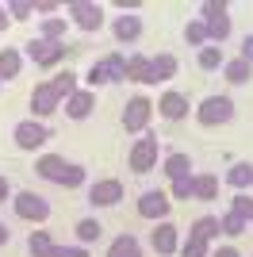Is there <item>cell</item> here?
Segmentation results:
<instances>
[{"label": "cell", "instance_id": "obj_1", "mask_svg": "<svg viewBox=\"0 0 253 257\" xmlns=\"http://www.w3.org/2000/svg\"><path fill=\"white\" fill-rule=\"evenodd\" d=\"M161 139L154 135V131H146V135H138L135 142H131V150H126V165L135 173H154L161 165Z\"/></svg>", "mask_w": 253, "mask_h": 257}, {"label": "cell", "instance_id": "obj_2", "mask_svg": "<svg viewBox=\"0 0 253 257\" xmlns=\"http://www.w3.org/2000/svg\"><path fill=\"white\" fill-rule=\"evenodd\" d=\"M65 20H69V27L92 35L107 23V8L96 4V0H69V4H65Z\"/></svg>", "mask_w": 253, "mask_h": 257}, {"label": "cell", "instance_id": "obj_3", "mask_svg": "<svg viewBox=\"0 0 253 257\" xmlns=\"http://www.w3.org/2000/svg\"><path fill=\"white\" fill-rule=\"evenodd\" d=\"M200 20H203V27H207V43L211 46H222L230 39V4H222V0H203Z\"/></svg>", "mask_w": 253, "mask_h": 257}, {"label": "cell", "instance_id": "obj_4", "mask_svg": "<svg viewBox=\"0 0 253 257\" xmlns=\"http://www.w3.org/2000/svg\"><path fill=\"white\" fill-rule=\"evenodd\" d=\"M192 115H196L200 127H226V123L234 119V100L226 96V92H219V96H203L200 104L192 107Z\"/></svg>", "mask_w": 253, "mask_h": 257}, {"label": "cell", "instance_id": "obj_5", "mask_svg": "<svg viewBox=\"0 0 253 257\" xmlns=\"http://www.w3.org/2000/svg\"><path fill=\"white\" fill-rule=\"evenodd\" d=\"M12 211H16V219H23V223L42 226L46 219H50V200L39 196L35 188H20V192L12 196Z\"/></svg>", "mask_w": 253, "mask_h": 257}, {"label": "cell", "instance_id": "obj_6", "mask_svg": "<svg viewBox=\"0 0 253 257\" xmlns=\"http://www.w3.org/2000/svg\"><path fill=\"white\" fill-rule=\"evenodd\" d=\"M150 119H154V100L150 96H131L123 104V111H119V123H123L126 135H146L150 131Z\"/></svg>", "mask_w": 253, "mask_h": 257}, {"label": "cell", "instance_id": "obj_7", "mask_svg": "<svg viewBox=\"0 0 253 257\" xmlns=\"http://www.w3.org/2000/svg\"><path fill=\"white\" fill-rule=\"evenodd\" d=\"M65 50H69L65 43H46V39H39V35L23 43V58H27V62H35L39 69H62Z\"/></svg>", "mask_w": 253, "mask_h": 257}, {"label": "cell", "instance_id": "obj_8", "mask_svg": "<svg viewBox=\"0 0 253 257\" xmlns=\"http://www.w3.org/2000/svg\"><path fill=\"white\" fill-rule=\"evenodd\" d=\"M12 142H16V150L23 154H39L46 142H50V127L42 123V119H20L16 127H12Z\"/></svg>", "mask_w": 253, "mask_h": 257}, {"label": "cell", "instance_id": "obj_9", "mask_svg": "<svg viewBox=\"0 0 253 257\" xmlns=\"http://www.w3.org/2000/svg\"><path fill=\"white\" fill-rule=\"evenodd\" d=\"M138 215L142 219H150V223H165L169 211H173V200H169V192H161V188H146V192L138 196Z\"/></svg>", "mask_w": 253, "mask_h": 257}, {"label": "cell", "instance_id": "obj_10", "mask_svg": "<svg viewBox=\"0 0 253 257\" xmlns=\"http://www.w3.org/2000/svg\"><path fill=\"white\" fill-rule=\"evenodd\" d=\"M150 249H154L158 257H177V249H180V226L173 223V219L154 223V230H150Z\"/></svg>", "mask_w": 253, "mask_h": 257}, {"label": "cell", "instance_id": "obj_11", "mask_svg": "<svg viewBox=\"0 0 253 257\" xmlns=\"http://www.w3.org/2000/svg\"><path fill=\"white\" fill-rule=\"evenodd\" d=\"M54 111H62V96L54 92L50 81H39V85L31 88V119H42V123H46Z\"/></svg>", "mask_w": 253, "mask_h": 257}, {"label": "cell", "instance_id": "obj_12", "mask_svg": "<svg viewBox=\"0 0 253 257\" xmlns=\"http://www.w3.org/2000/svg\"><path fill=\"white\" fill-rule=\"evenodd\" d=\"M84 192H88V204L92 207H115L119 200H123V181H119V177H100V181H92Z\"/></svg>", "mask_w": 253, "mask_h": 257}, {"label": "cell", "instance_id": "obj_13", "mask_svg": "<svg viewBox=\"0 0 253 257\" xmlns=\"http://www.w3.org/2000/svg\"><path fill=\"white\" fill-rule=\"evenodd\" d=\"M154 107H158V115L169 119V123H180V119H188V111H192L188 96H184V92H177V88H165Z\"/></svg>", "mask_w": 253, "mask_h": 257}, {"label": "cell", "instance_id": "obj_14", "mask_svg": "<svg viewBox=\"0 0 253 257\" xmlns=\"http://www.w3.org/2000/svg\"><path fill=\"white\" fill-rule=\"evenodd\" d=\"M111 39H115L119 46H135L138 39H142V16H135V12H119L115 20H111Z\"/></svg>", "mask_w": 253, "mask_h": 257}, {"label": "cell", "instance_id": "obj_15", "mask_svg": "<svg viewBox=\"0 0 253 257\" xmlns=\"http://www.w3.org/2000/svg\"><path fill=\"white\" fill-rule=\"evenodd\" d=\"M180 73V58L177 54H150V85H165V81H173V77Z\"/></svg>", "mask_w": 253, "mask_h": 257}, {"label": "cell", "instance_id": "obj_16", "mask_svg": "<svg viewBox=\"0 0 253 257\" xmlns=\"http://www.w3.org/2000/svg\"><path fill=\"white\" fill-rule=\"evenodd\" d=\"M62 111H65V119H73V123L88 119V115L96 111V92H92V88H84V85H81V88L73 92V96H69V100L62 104Z\"/></svg>", "mask_w": 253, "mask_h": 257}, {"label": "cell", "instance_id": "obj_17", "mask_svg": "<svg viewBox=\"0 0 253 257\" xmlns=\"http://www.w3.org/2000/svg\"><path fill=\"white\" fill-rule=\"evenodd\" d=\"M65 169H69V161H65L62 154H39V158H35V173L50 184H62Z\"/></svg>", "mask_w": 253, "mask_h": 257}, {"label": "cell", "instance_id": "obj_18", "mask_svg": "<svg viewBox=\"0 0 253 257\" xmlns=\"http://www.w3.org/2000/svg\"><path fill=\"white\" fill-rule=\"evenodd\" d=\"M192 169H196V165H192V158H188L184 150H173V154H165V158H161V173L169 177V184L192 177Z\"/></svg>", "mask_w": 253, "mask_h": 257}, {"label": "cell", "instance_id": "obj_19", "mask_svg": "<svg viewBox=\"0 0 253 257\" xmlns=\"http://www.w3.org/2000/svg\"><path fill=\"white\" fill-rule=\"evenodd\" d=\"M23 62H27V58H23L20 46H4V50H0V81H4V85L16 81V77L23 73Z\"/></svg>", "mask_w": 253, "mask_h": 257}, {"label": "cell", "instance_id": "obj_20", "mask_svg": "<svg viewBox=\"0 0 253 257\" xmlns=\"http://www.w3.org/2000/svg\"><path fill=\"white\" fill-rule=\"evenodd\" d=\"M222 184H226V188H234V192L253 188V161H234L230 169H226V177H222Z\"/></svg>", "mask_w": 253, "mask_h": 257}, {"label": "cell", "instance_id": "obj_21", "mask_svg": "<svg viewBox=\"0 0 253 257\" xmlns=\"http://www.w3.org/2000/svg\"><path fill=\"white\" fill-rule=\"evenodd\" d=\"M50 85H54V92H58V96H62V104H65V100H69L77 88H81V73L65 65V69H58V73L50 77Z\"/></svg>", "mask_w": 253, "mask_h": 257}, {"label": "cell", "instance_id": "obj_22", "mask_svg": "<svg viewBox=\"0 0 253 257\" xmlns=\"http://www.w3.org/2000/svg\"><path fill=\"white\" fill-rule=\"evenodd\" d=\"M73 234H77V246H84V249H88L92 242H100V238H104V226H100V219L84 215V219H77Z\"/></svg>", "mask_w": 253, "mask_h": 257}, {"label": "cell", "instance_id": "obj_23", "mask_svg": "<svg viewBox=\"0 0 253 257\" xmlns=\"http://www.w3.org/2000/svg\"><path fill=\"white\" fill-rule=\"evenodd\" d=\"M222 77H226V85H249L253 81V65L245 62V58H226Z\"/></svg>", "mask_w": 253, "mask_h": 257}, {"label": "cell", "instance_id": "obj_24", "mask_svg": "<svg viewBox=\"0 0 253 257\" xmlns=\"http://www.w3.org/2000/svg\"><path fill=\"white\" fill-rule=\"evenodd\" d=\"M196 65H200L203 73H219L222 65H226V50L222 46H203V50H196Z\"/></svg>", "mask_w": 253, "mask_h": 257}, {"label": "cell", "instance_id": "obj_25", "mask_svg": "<svg viewBox=\"0 0 253 257\" xmlns=\"http://www.w3.org/2000/svg\"><path fill=\"white\" fill-rule=\"evenodd\" d=\"M188 234L192 238H203V242H219V215H200V219H192V226H188Z\"/></svg>", "mask_w": 253, "mask_h": 257}, {"label": "cell", "instance_id": "obj_26", "mask_svg": "<svg viewBox=\"0 0 253 257\" xmlns=\"http://www.w3.org/2000/svg\"><path fill=\"white\" fill-rule=\"evenodd\" d=\"M65 31H69V20H65V16L39 20V39H46V43H65Z\"/></svg>", "mask_w": 253, "mask_h": 257}, {"label": "cell", "instance_id": "obj_27", "mask_svg": "<svg viewBox=\"0 0 253 257\" xmlns=\"http://www.w3.org/2000/svg\"><path fill=\"white\" fill-rule=\"evenodd\" d=\"M126 81H138V85H150V54H126Z\"/></svg>", "mask_w": 253, "mask_h": 257}, {"label": "cell", "instance_id": "obj_28", "mask_svg": "<svg viewBox=\"0 0 253 257\" xmlns=\"http://www.w3.org/2000/svg\"><path fill=\"white\" fill-rule=\"evenodd\" d=\"M107 257H142V242L135 234H119L107 242Z\"/></svg>", "mask_w": 253, "mask_h": 257}, {"label": "cell", "instance_id": "obj_29", "mask_svg": "<svg viewBox=\"0 0 253 257\" xmlns=\"http://www.w3.org/2000/svg\"><path fill=\"white\" fill-rule=\"evenodd\" d=\"M100 62H104V69H107V81H111V85H123V81H126V54L111 50V54H104Z\"/></svg>", "mask_w": 253, "mask_h": 257}, {"label": "cell", "instance_id": "obj_30", "mask_svg": "<svg viewBox=\"0 0 253 257\" xmlns=\"http://www.w3.org/2000/svg\"><path fill=\"white\" fill-rule=\"evenodd\" d=\"M196 200H200V204L219 200V177H215V173H196Z\"/></svg>", "mask_w": 253, "mask_h": 257}, {"label": "cell", "instance_id": "obj_31", "mask_svg": "<svg viewBox=\"0 0 253 257\" xmlns=\"http://www.w3.org/2000/svg\"><path fill=\"white\" fill-rule=\"evenodd\" d=\"M54 246H58V242L50 238V230H31V234H27V253L31 257H50Z\"/></svg>", "mask_w": 253, "mask_h": 257}, {"label": "cell", "instance_id": "obj_32", "mask_svg": "<svg viewBox=\"0 0 253 257\" xmlns=\"http://www.w3.org/2000/svg\"><path fill=\"white\" fill-rule=\"evenodd\" d=\"M245 230H249V223H245L242 215H234V211H222L219 215V234L238 238V234H245Z\"/></svg>", "mask_w": 253, "mask_h": 257}, {"label": "cell", "instance_id": "obj_33", "mask_svg": "<svg viewBox=\"0 0 253 257\" xmlns=\"http://www.w3.org/2000/svg\"><path fill=\"white\" fill-rule=\"evenodd\" d=\"M184 43H188V46H196V50H203V46H207V27H203V20H200V16L184 23Z\"/></svg>", "mask_w": 253, "mask_h": 257}, {"label": "cell", "instance_id": "obj_34", "mask_svg": "<svg viewBox=\"0 0 253 257\" xmlns=\"http://www.w3.org/2000/svg\"><path fill=\"white\" fill-rule=\"evenodd\" d=\"M81 85H84V88H92V92H96V88H104V85H111V81H107L104 62H92V65H88V69L81 73Z\"/></svg>", "mask_w": 253, "mask_h": 257}, {"label": "cell", "instance_id": "obj_35", "mask_svg": "<svg viewBox=\"0 0 253 257\" xmlns=\"http://www.w3.org/2000/svg\"><path fill=\"white\" fill-rule=\"evenodd\" d=\"M211 249H215L211 242L188 234V238H180V249H177V253H180V257H211Z\"/></svg>", "mask_w": 253, "mask_h": 257}, {"label": "cell", "instance_id": "obj_36", "mask_svg": "<svg viewBox=\"0 0 253 257\" xmlns=\"http://www.w3.org/2000/svg\"><path fill=\"white\" fill-rule=\"evenodd\" d=\"M62 188H88V169L81 161H69V169L62 177Z\"/></svg>", "mask_w": 253, "mask_h": 257}, {"label": "cell", "instance_id": "obj_37", "mask_svg": "<svg viewBox=\"0 0 253 257\" xmlns=\"http://www.w3.org/2000/svg\"><path fill=\"white\" fill-rule=\"evenodd\" d=\"M169 200L177 204V200H196V173L184 177V181H173L169 184Z\"/></svg>", "mask_w": 253, "mask_h": 257}, {"label": "cell", "instance_id": "obj_38", "mask_svg": "<svg viewBox=\"0 0 253 257\" xmlns=\"http://www.w3.org/2000/svg\"><path fill=\"white\" fill-rule=\"evenodd\" d=\"M8 16H12V23L31 20L35 16V0H8Z\"/></svg>", "mask_w": 253, "mask_h": 257}, {"label": "cell", "instance_id": "obj_39", "mask_svg": "<svg viewBox=\"0 0 253 257\" xmlns=\"http://www.w3.org/2000/svg\"><path fill=\"white\" fill-rule=\"evenodd\" d=\"M230 211L234 215H242L245 223H253V200L245 192H234V200H230Z\"/></svg>", "mask_w": 253, "mask_h": 257}, {"label": "cell", "instance_id": "obj_40", "mask_svg": "<svg viewBox=\"0 0 253 257\" xmlns=\"http://www.w3.org/2000/svg\"><path fill=\"white\" fill-rule=\"evenodd\" d=\"M58 12H62L58 0H35V16H39V20H50V16H58Z\"/></svg>", "mask_w": 253, "mask_h": 257}, {"label": "cell", "instance_id": "obj_41", "mask_svg": "<svg viewBox=\"0 0 253 257\" xmlns=\"http://www.w3.org/2000/svg\"><path fill=\"white\" fill-rule=\"evenodd\" d=\"M50 257H92V253H88L84 246H77V242H73V246H54V249H50Z\"/></svg>", "mask_w": 253, "mask_h": 257}, {"label": "cell", "instance_id": "obj_42", "mask_svg": "<svg viewBox=\"0 0 253 257\" xmlns=\"http://www.w3.org/2000/svg\"><path fill=\"white\" fill-rule=\"evenodd\" d=\"M211 257H242V253H238V246L222 242V246H215V249H211Z\"/></svg>", "mask_w": 253, "mask_h": 257}, {"label": "cell", "instance_id": "obj_43", "mask_svg": "<svg viewBox=\"0 0 253 257\" xmlns=\"http://www.w3.org/2000/svg\"><path fill=\"white\" fill-rule=\"evenodd\" d=\"M12 196H16V188H12V181L4 177V173H0V204H4V200L12 204Z\"/></svg>", "mask_w": 253, "mask_h": 257}, {"label": "cell", "instance_id": "obj_44", "mask_svg": "<svg viewBox=\"0 0 253 257\" xmlns=\"http://www.w3.org/2000/svg\"><path fill=\"white\" fill-rule=\"evenodd\" d=\"M238 58H245V62L253 65V31H249V35L242 39V50H238Z\"/></svg>", "mask_w": 253, "mask_h": 257}, {"label": "cell", "instance_id": "obj_45", "mask_svg": "<svg viewBox=\"0 0 253 257\" xmlns=\"http://www.w3.org/2000/svg\"><path fill=\"white\" fill-rule=\"evenodd\" d=\"M12 27V16H8V4H0V35H8Z\"/></svg>", "mask_w": 253, "mask_h": 257}, {"label": "cell", "instance_id": "obj_46", "mask_svg": "<svg viewBox=\"0 0 253 257\" xmlns=\"http://www.w3.org/2000/svg\"><path fill=\"white\" fill-rule=\"evenodd\" d=\"M119 12H138V0H119Z\"/></svg>", "mask_w": 253, "mask_h": 257}, {"label": "cell", "instance_id": "obj_47", "mask_svg": "<svg viewBox=\"0 0 253 257\" xmlns=\"http://www.w3.org/2000/svg\"><path fill=\"white\" fill-rule=\"evenodd\" d=\"M8 242H12V230H8L4 223H0V246H8Z\"/></svg>", "mask_w": 253, "mask_h": 257}, {"label": "cell", "instance_id": "obj_48", "mask_svg": "<svg viewBox=\"0 0 253 257\" xmlns=\"http://www.w3.org/2000/svg\"><path fill=\"white\" fill-rule=\"evenodd\" d=\"M0 88H4V81H0Z\"/></svg>", "mask_w": 253, "mask_h": 257}, {"label": "cell", "instance_id": "obj_49", "mask_svg": "<svg viewBox=\"0 0 253 257\" xmlns=\"http://www.w3.org/2000/svg\"><path fill=\"white\" fill-rule=\"evenodd\" d=\"M249 226H253V223H249Z\"/></svg>", "mask_w": 253, "mask_h": 257}]
</instances>
